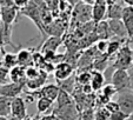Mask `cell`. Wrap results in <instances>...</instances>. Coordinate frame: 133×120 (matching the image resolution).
Segmentation results:
<instances>
[{
	"label": "cell",
	"instance_id": "cell-1",
	"mask_svg": "<svg viewBox=\"0 0 133 120\" xmlns=\"http://www.w3.org/2000/svg\"><path fill=\"white\" fill-rule=\"evenodd\" d=\"M128 43H130V39L126 40L125 44H123V46H121L120 50L117 53V58L112 65L114 70H127L133 64L132 50H131Z\"/></svg>",
	"mask_w": 133,
	"mask_h": 120
},
{
	"label": "cell",
	"instance_id": "cell-2",
	"mask_svg": "<svg viewBox=\"0 0 133 120\" xmlns=\"http://www.w3.org/2000/svg\"><path fill=\"white\" fill-rule=\"evenodd\" d=\"M117 104L119 106V110L130 118L133 114V92L130 88L118 92Z\"/></svg>",
	"mask_w": 133,
	"mask_h": 120
},
{
	"label": "cell",
	"instance_id": "cell-3",
	"mask_svg": "<svg viewBox=\"0 0 133 120\" xmlns=\"http://www.w3.org/2000/svg\"><path fill=\"white\" fill-rule=\"evenodd\" d=\"M26 83H6L0 86V97H5L8 99H13L15 97H19L23 92Z\"/></svg>",
	"mask_w": 133,
	"mask_h": 120
},
{
	"label": "cell",
	"instance_id": "cell-4",
	"mask_svg": "<svg viewBox=\"0 0 133 120\" xmlns=\"http://www.w3.org/2000/svg\"><path fill=\"white\" fill-rule=\"evenodd\" d=\"M111 83L113 87L116 88L117 93L120 91L127 90L128 88V75L126 70H114L112 77H111Z\"/></svg>",
	"mask_w": 133,
	"mask_h": 120
},
{
	"label": "cell",
	"instance_id": "cell-5",
	"mask_svg": "<svg viewBox=\"0 0 133 120\" xmlns=\"http://www.w3.org/2000/svg\"><path fill=\"white\" fill-rule=\"evenodd\" d=\"M11 115L21 120H24L27 117L26 103L24 101V98L15 97L11 100Z\"/></svg>",
	"mask_w": 133,
	"mask_h": 120
},
{
	"label": "cell",
	"instance_id": "cell-6",
	"mask_svg": "<svg viewBox=\"0 0 133 120\" xmlns=\"http://www.w3.org/2000/svg\"><path fill=\"white\" fill-rule=\"evenodd\" d=\"M107 25H108V30L111 32V35H114V38L123 39V40L128 39L126 28L121 20H108Z\"/></svg>",
	"mask_w": 133,
	"mask_h": 120
},
{
	"label": "cell",
	"instance_id": "cell-7",
	"mask_svg": "<svg viewBox=\"0 0 133 120\" xmlns=\"http://www.w3.org/2000/svg\"><path fill=\"white\" fill-rule=\"evenodd\" d=\"M121 21L126 28L127 38L131 40L133 37V6H125L123 8Z\"/></svg>",
	"mask_w": 133,
	"mask_h": 120
},
{
	"label": "cell",
	"instance_id": "cell-8",
	"mask_svg": "<svg viewBox=\"0 0 133 120\" xmlns=\"http://www.w3.org/2000/svg\"><path fill=\"white\" fill-rule=\"evenodd\" d=\"M74 14L77 19L81 23H87L92 19V6H88L84 3H78L75 5Z\"/></svg>",
	"mask_w": 133,
	"mask_h": 120
},
{
	"label": "cell",
	"instance_id": "cell-9",
	"mask_svg": "<svg viewBox=\"0 0 133 120\" xmlns=\"http://www.w3.org/2000/svg\"><path fill=\"white\" fill-rule=\"evenodd\" d=\"M73 74V67L70 65V64L65 63H59L58 65L55 66L54 70V77L58 81H63V80H66L67 78H70L71 75Z\"/></svg>",
	"mask_w": 133,
	"mask_h": 120
},
{
	"label": "cell",
	"instance_id": "cell-10",
	"mask_svg": "<svg viewBox=\"0 0 133 120\" xmlns=\"http://www.w3.org/2000/svg\"><path fill=\"white\" fill-rule=\"evenodd\" d=\"M59 91H60V87L58 85H54V84H48V85H45L40 88L39 91H37V93L40 97H45L47 99H51L52 101L57 100L59 94Z\"/></svg>",
	"mask_w": 133,
	"mask_h": 120
},
{
	"label": "cell",
	"instance_id": "cell-11",
	"mask_svg": "<svg viewBox=\"0 0 133 120\" xmlns=\"http://www.w3.org/2000/svg\"><path fill=\"white\" fill-rule=\"evenodd\" d=\"M107 11V4L105 3H96L92 6V20L96 24L104 21Z\"/></svg>",
	"mask_w": 133,
	"mask_h": 120
},
{
	"label": "cell",
	"instance_id": "cell-12",
	"mask_svg": "<svg viewBox=\"0 0 133 120\" xmlns=\"http://www.w3.org/2000/svg\"><path fill=\"white\" fill-rule=\"evenodd\" d=\"M123 6L117 3H112L107 5V11H106V17L108 20H121V14H123Z\"/></svg>",
	"mask_w": 133,
	"mask_h": 120
},
{
	"label": "cell",
	"instance_id": "cell-13",
	"mask_svg": "<svg viewBox=\"0 0 133 120\" xmlns=\"http://www.w3.org/2000/svg\"><path fill=\"white\" fill-rule=\"evenodd\" d=\"M104 83H105V77H104L103 72H99V71H92L91 72L90 85L93 91H99L100 88H103Z\"/></svg>",
	"mask_w": 133,
	"mask_h": 120
},
{
	"label": "cell",
	"instance_id": "cell-14",
	"mask_svg": "<svg viewBox=\"0 0 133 120\" xmlns=\"http://www.w3.org/2000/svg\"><path fill=\"white\" fill-rule=\"evenodd\" d=\"M8 77L11 78L13 83H26L25 68L21 66H15V67L11 68L8 72Z\"/></svg>",
	"mask_w": 133,
	"mask_h": 120
},
{
	"label": "cell",
	"instance_id": "cell-15",
	"mask_svg": "<svg viewBox=\"0 0 133 120\" xmlns=\"http://www.w3.org/2000/svg\"><path fill=\"white\" fill-rule=\"evenodd\" d=\"M1 61V60H0ZM18 66V59H17V54L14 53H5L3 58V61H1V67L6 68V70L10 71L11 68Z\"/></svg>",
	"mask_w": 133,
	"mask_h": 120
},
{
	"label": "cell",
	"instance_id": "cell-16",
	"mask_svg": "<svg viewBox=\"0 0 133 120\" xmlns=\"http://www.w3.org/2000/svg\"><path fill=\"white\" fill-rule=\"evenodd\" d=\"M61 44V38L60 37H50L47 40H45V43L43 45V50L45 51H50V52H55V50L60 46Z\"/></svg>",
	"mask_w": 133,
	"mask_h": 120
},
{
	"label": "cell",
	"instance_id": "cell-17",
	"mask_svg": "<svg viewBox=\"0 0 133 120\" xmlns=\"http://www.w3.org/2000/svg\"><path fill=\"white\" fill-rule=\"evenodd\" d=\"M127 40V39H126ZM126 40H123V39H118V38H116L114 40H110L107 43V50H106V55L107 57H111V55L116 54V53H118V51L120 50V47L123 46L124 41H126Z\"/></svg>",
	"mask_w": 133,
	"mask_h": 120
},
{
	"label": "cell",
	"instance_id": "cell-18",
	"mask_svg": "<svg viewBox=\"0 0 133 120\" xmlns=\"http://www.w3.org/2000/svg\"><path fill=\"white\" fill-rule=\"evenodd\" d=\"M57 101H58V107L59 108H63V107H66V106L73 105L72 98L70 97V94H68L67 92H65V91H63V90L59 91Z\"/></svg>",
	"mask_w": 133,
	"mask_h": 120
},
{
	"label": "cell",
	"instance_id": "cell-19",
	"mask_svg": "<svg viewBox=\"0 0 133 120\" xmlns=\"http://www.w3.org/2000/svg\"><path fill=\"white\" fill-rule=\"evenodd\" d=\"M75 80H77V78H74L73 75H71L70 78H67L66 80H63V81H58V86L60 87V90L65 91V92H67L68 94H70L71 92H72L73 90H74L75 87Z\"/></svg>",
	"mask_w": 133,
	"mask_h": 120
},
{
	"label": "cell",
	"instance_id": "cell-20",
	"mask_svg": "<svg viewBox=\"0 0 133 120\" xmlns=\"http://www.w3.org/2000/svg\"><path fill=\"white\" fill-rule=\"evenodd\" d=\"M11 100L8 98L0 97V117H10L11 115Z\"/></svg>",
	"mask_w": 133,
	"mask_h": 120
},
{
	"label": "cell",
	"instance_id": "cell-21",
	"mask_svg": "<svg viewBox=\"0 0 133 120\" xmlns=\"http://www.w3.org/2000/svg\"><path fill=\"white\" fill-rule=\"evenodd\" d=\"M53 101L51 99H47L45 97H40L37 101V108L39 113H45L52 107Z\"/></svg>",
	"mask_w": 133,
	"mask_h": 120
},
{
	"label": "cell",
	"instance_id": "cell-22",
	"mask_svg": "<svg viewBox=\"0 0 133 120\" xmlns=\"http://www.w3.org/2000/svg\"><path fill=\"white\" fill-rule=\"evenodd\" d=\"M97 31H98V37L100 38V40H107L111 35V32L108 30V25L107 21H100L98 23V27H97Z\"/></svg>",
	"mask_w": 133,
	"mask_h": 120
},
{
	"label": "cell",
	"instance_id": "cell-23",
	"mask_svg": "<svg viewBox=\"0 0 133 120\" xmlns=\"http://www.w3.org/2000/svg\"><path fill=\"white\" fill-rule=\"evenodd\" d=\"M17 59H18V65L21 66V67H25V66H27L30 64L32 55L27 50H23L17 54Z\"/></svg>",
	"mask_w": 133,
	"mask_h": 120
},
{
	"label": "cell",
	"instance_id": "cell-24",
	"mask_svg": "<svg viewBox=\"0 0 133 120\" xmlns=\"http://www.w3.org/2000/svg\"><path fill=\"white\" fill-rule=\"evenodd\" d=\"M90 81H91V72H83L79 74V77H77V83L83 86L88 85Z\"/></svg>",
	"mask_w": 133,
	"mask_h": 120
},
{
	"label": "cell",
	"instance_id": "cell-25",
	"mask_svg": "<svg viewBox=\"0 0 133 120\" xmlns=\"http://www.w3.org/2000/svg\"><path fill=\"white\" fill-rule=\"evenodd\" d=\"M94 120H110V113L105 107L99 108L94 115Z\"/></svg>",
	"mask_w": 133,
	"mask_h": 120
},
{
	"label": "cell",
	"instance_id": "cell-26",
	"mask_svg": "<svg viewBox=\"0 0 133 120\" xmlns=\"http://www.w3.org/2000/svg\"><path fill=\"white\" fill-rule=\"evenodd\" d=\"M114 94H117V91H116V88L113 87L112 84H108V85H106L103 87V95L104 97L111 99Z\"/></svg>",
	"mask_w": 133,
	"mask_h": 120
},
{
	"label": "cell",
	"instance_id": "cell-27",
	"mask_svg": "<svg viewBox=\"0 0 133 120\" xmlns=\"http://www.w3.org/2000/svg\"><path fill=\"white\" fill-rule=\"evenodd\" d=\"M127 119H128V117L126 114H124L120 110L110 114V120H127Z\"/></svg>",
	"mask_w": 133,
	"mask_h": 120
},
{
	"label": "cell",
	"instance_id": "cell-28",
	"mask_svg": "<svg viewBox=\"0 0 133 120\" xmlns=\"http://www.w3.org/2000/svg\"><path fill=\"white\" fill-rule=\"evenodd\" d=\"M104 107L107 110V112L110 113H113V112H117V111H119V106L118 104H117V101H112V100H110L107 104H106Z\"/></svg>",
	"mask_w": 133,
	"mask_h": 120
},
{
	"label": "cell",
	"instance_id": "cell-29",
	"mask_svg": "<svg viewBox=\"0 0 133 120\" xmlns=\"http://www.w3.org/2000/svg\"><path fill=\"white\" fill-rule=\"evenodd\" d=\"M8 72H10L8 70H6V68H4V67H0V86L7 83Z\"/></svg>",
	"mask_w": 133,
	"mask_h": 120
},
{
	"label": "cell",
	"instance_id": "cell-30",
	"mask_svg": "<svg viewBox=\"0 0 133 120\" xmlns=\"http://www.w3.org/2000/svg\"><path fill=\"white\" fill-rule=\"evenodd\" d=\"M126 71H127V75H128V88L133 92V64Z\"/></svg>",
	"mask_w": 133,
	"mask_h": 120
},
{
	"label": "cell",
	"instance_id": "cell-31",
	"mask_svg": "<svg viewBox=\"0 0 133 120\" xmlns=\"http://www.w3.org/2000/svg\"><path fill=\"white\" fill-rule=\"evenodd\" d=\"M107 40H99L98 44H97V48H98L100 52H106L107 50Z\"/></svg>",
	"mask_w": 133,
	"mask_h": 120
},
{
	"label": "cell",
	"instance_id": "cell-32",
	"mask_svg": "<svg viewBox=\"0 0 133 120\" xmlns=\"http://www.w3.org/2000/svg\"><path fill=\"white\" fill-rule=\"evenodd\" d=\"M13 6V0H0V7H11Z\"/></svg>",
	"mask_w": 133,
	"mask_h": 120
},
{
	"label": "cell",
	"instance_id": "cell-33",
	"mask_svg": "<svg viewBox=\"0 0 133 120\" xmlns=\"http://www.w3.org/2000/svg\"><path fill=\"white\" fill-rule=\"evenodd\" d=\"M39 120H58L54 115H46V117H43V118H39Z\"/></svg>",
	"mask_w": 133,
	"mask_h": 120
},
{
	"label": "cell",
	"instance_id": "cell-34",
	"mask_svg": "<svg viewBox=\"0 0 133 120\" xmlns=\"http://www.w3.org/2000/svg\"><path fill=\"white\" fill-rule=\"evenodd\" d=\"M81 3L86 4V5H88V6H93L96 4V0H81Z\"/></svg>",
	"mask_w": 133,
	"mask_h": 120
},
{
	"label": "cell",
	"instance_id": "cell-35",
	"mask_svg": "<svg viewBox=\"0 0 133 120\" xmlns=\"http://www.w3.org/2000/svg\"><path fill=\"white\" fill-rule=\"evenodd\" d=\"M96 3H105V4H112L114 3V0H96Z\"/></svg>",
	"mask_w": 133,
	"mask_h": 120
},
{
	"label": "cell",
	"instance_id": "cell-36",
	"mask_svg": "<svg viewBox=\"0 0 133 120\" xmlns=\"http://www.w3.org/2000/svg\"><path fill=\"white\" fill-rule=\"evenodd\" d=\"M24 120H39V117H38V115H32V117H26L25 119Z\"/></svg>",
	"mask_w": 133,
	"mask_h": 120
},
{
	"label": "cell",
	"instance_id": "cell-37",
	"mask_svg": "<svg viewBox=\"0 0 133 120\" xmlns=\"http://www.w3.org/2000/svg\"><path fill=\"white\" fill-rule=\"evenodd\" d=\"M127 6H133V0H123Z\"/></svg>",
	"mask_w": 133,
	"mask_h": 120
},
{
	"label": "cell",
	"instance_id": "cell-38",
	"mask_svg": "<svg viewBox=\"0 0 133 120\" xmlns=\"http://www.w3.org/2000/svg\"><path fill=\"white\" fill-rule=\"evenodd\" d=\"M67 1L71 4V5H77V4L79 3V0H67Z\"/></svg>",
	"mask_w": 133,
	"mask_h": 120
},
{
	"label": "cell",
	"instance_id": "cell-39",
	"mask_svg": "<svg viewBox=\"0 0 133 120\" xmlns=\"http://www.w3.org/2000/svg\"><path fill=\"white\" fill-rule=\"evenodd\" d=\"M8 120H21V119H18V118H15V117H12V115H10Z\"/></svg>",
	"mask_w": 133,
	"mask_h": 120
},
{
	"label": "cell",
	"instance_id": "cell-40",
	"mask_svg": "<svg viewBox=\"0 0 133 120\" xmlns=\"http://www.w3.org/2000/svg\"><path fill=\"white\" fill-rule=\"evenodd\" d=\"M0 120H8L7 117H0Z\"/></svg>",
	"mask_w": 133,
	"mask_h": 120
},
{
	"label": "cell",
	"instance_id": "cell-41",
	"mask_svg": "<svg viewBox=\"0 0 133 120\" xmlns=\"http://www.w3.org/2000/svg\"><path fill=\"white\" fill-rule=\"evenodd\" d=\"M0 45H1V46L4 45V43H3V40H1V38H0Z\"/></svg>",
	"mask_w": 133,
	"mask_h": 120
},
{
	"label": "cell",
	"instance_id": "cell-42",
	"mask_svg": "<svg viewBox=\"0 0 133 120\" xmlns=\"http://www.w3.org/2000/svg\"><path fill=\"white\" fill-rule=\"evenodd\" d=\"M127 120H133V114H132V115H131V117H130V118H128V119H127Z\"/></svg>",
	"mask_w": 133,
	"mask_h": 120
},
{
	"label": "cell",
	"instance_id": "cell-43",
	"mask_svg": "<svg viewBox=\"0 0 133 120\" xmlns=\"http://www.w3.org/2000/svg\"><path fill=\"white\" fill-rule=\"evenodd\" d=\"M132 60H133V50H132Z\"/></svg>",
	"mask_w": 133,
	"mask_h": 120
},
{
	"label": "cell",
	"instance_id": "cell-44",
	"mask_svg": "<svg viewBox=\"0 0 133 120\" xmlns=\"http://www.w3.org/2000/svg\"><path fill=\"white\" fill-rule=\"evenodd\" d=\"M0 52H1V45H0Z\"/></svg>",
	"mask_w": 133,
	"mask_h": 120
},
{
	"label": "cell",
	"instance_id": "cell-45",
	"mask_svg": "<svg viewBox=\"0 0 133 120\" xmlns=\"http://www.w3.org/2000/svg\"><path fill=\"white\" fill-rule=\"evenodd\" d=\"M0 67H1V61H0Z\"/></svg>",
	"mask_w": 133,
	"mask_h": 120
},
{
	"label": "cell",
	"instance_id": "cell-46",
	"mask_svg": "<svg viewBox=\"0 0 133 120\" xmlns=\"http://www.w3.org/2000/svg\"><path fill=\"white\" fill-rule=\"evenodd\" d=\"M131 40H132V41H133V37H132V39H131Z\"/></svg>",
	"mask_w": 133,
	"mask_h": 120
}]
</instances>
